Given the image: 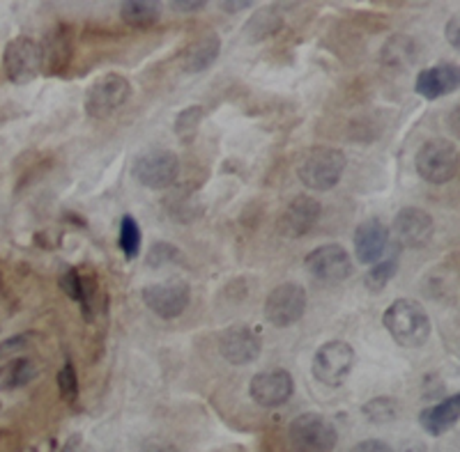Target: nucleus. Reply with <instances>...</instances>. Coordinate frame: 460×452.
<instances>
[{"label":"nucleus","instance_id":"1","mask_svg":"<svg viewBox=\"0 0 460 452\" xmlns=\"http://www.w3.org/2000/svg\"><path fill=\"white\" fill-rule=\"evenodd\" d=\"M382 324H385L394 343L405 349L424 347L430 338V331H433L429 312L414 299H396L385 310Z\"/></svg>","mask_w":460,"mask_h":452},{"label":"nucleus","instance_id":"2","mask_svg":"<svg viewBox=\"0 0 460 452\" xmlns=\"http://www.w3.org/2000/svg\"><path fill=\"white\" fill-rule=\"evenodd\" d=\"M414 166H417L419 177H421L424 182L435 184V187L449 184L451 179L458 177V147H456V143L447 141V138L426 141L424 145L419 147Z\"/></svg>","mask_w":460,"mask_h":452},{"label":"nucleus","instance_id":"3","mask_svg":"<svg viewBox=\"0 0 460 452\" xmlns=\"http://www.w3.org/2000/svg\"><path fill=\"white\" fill-rule=\"evenodd\" d=\"M345 154L334 147H314L297 168L299 182L311 191H332L345 170Z\"/></svg>","mask_w":460,"mask_h":452},{"label":"nucleus","instance_id":"4","mask_svg":"<svg viewBox=\"0 0 460 452\" xmlns=\"http://www.w3.org/2000/svg\"><path fill=\"white\" fill-rule=\"evenodd\" d=\"M131 83L129 78L118 72L100 76L85 92V115L90 120H109L122 106L129 101Z\"/></svg>","mask_w":460,"mask_h":452},{"label":"nucleus","instance_id":"5","mask_svg":"<svg viewBox=\"0 0 460 452\" xmlns=\"http://www.w3.org/2000/svg\"><path fill=\"white\" fill-rule=\"evenodd\" d=\"M290 446L297 452H334L339 434L334 422L323 413H299L288 427Z\"/></svg>","mask_w":460,"mask_h":452},{"label":"nucleus","instance_id":"6","mask_svg":"<svg viewBox=\"0 0 460 452\" xmlns=\"http://www.w3.org/2000/svg\"><path fill=\"white\" fill-rule=\"evenodd\" d=\"M42 67V47L32 37L19 35L12 42L5 44V51H3V69H5L7 81H12L14 85H28L40 76Z\"/></svg>","mask_w":460,"mask_h":452},{"label":"nucleus","instance_id":"7","mask_svg":"<svg viewBox=\"0 0 460 452\" xmlns=\"http://www.w3.org/2000/svg\"><path fill=\"white\" fill-rule=\"evenodd\" d=\"M352 365H355V349L345 340H330V343L320 344L318 352L311 363L315 381L330 388H339L350 377Z\"/></svg>","mask_w":460,"mask_h":452},{"label":"nucleus","instance_id":"8","mask_svg":"<svg viewBox=\"0 0 460 452\" xmlns=\"http://www.w3.org/2000/svg\"><path fill=\"white\" fill-rule=\"evenodd\" d=\"M134 177L137 182L143 184L152 191H162V188L172 187L180 177V159L175 152L166 147H152L146 150L137 161H134Z\"/></svg>","mask_w":460,"mask_h":452},{"label":"nucleus","instance_id":"9","mask_svg":"<svg viewBox=\"0 0 460 452\" xmlns=\"http://www.w3.org/2000/svg\"><path fill=\"white\" fill-rule=\"evenodd\" d=\"M309 306L306 290L297 282H281L265 299V319L272 326L286 328L297 324Z\"/></svg>","mask_w":460,"mask_h":452},{"label":"nucleus","instance_id":"10","mask_svg":"<svg viewBox=\"0 0 460 452\" xmlns=\"http://www.w3.org/2000/svg\"><path fill=\"white\" fill-rule=\"evenodd\" d=\"M141 299L157 317L175 319L189 308L191 287L182 278H168L164 282H152L143 287Z\"/></svg>","mask_w":460,"mask_h":452},{"label":"nucleus","instance_id":"11","mask_svg":"<svg viewBox=\"0 0 460 452\" xmlns=\"http://www.w3.org/2000/svg\"><path fill=\"white\" fill-rule=\"evenodd\" d=\"M304 269L309 276L324 285H339L352 276L350 253L339 244H324L311 250L304 260Z\"/></svg>","mask_w":460,"mask_h":452},{"label":"nucleus","instance_id":"12","mask_svg":"<svg viewBox=\"0 0 460 452\" xmlns=\"http://www.w3.org/2000/svg\"><path fill=\"white\" fill-rule=\"evenodd\" d=\"M435 234V221L426 209L405 207L394 219V237L402 248H424Z\"/></svg>","mask_w":460,"mask_h":452},{"label":"nucleus","instance_id":"13","mask_svg":"<svg viewBox=\"0 0 460 452\" xmlns=\"http://www.w3.org/2000/svg\"><path fill=\"white\" fill-rule=\"evenodd\" d=\"M249 393L258 406L277 409L293 397L295 379L288 369H265L253 377L249 384Z\"/></svg>","mask_w":460,"mask_h":452},{"label":"nucleus","instance_id":"14","mask_svg":"<svg viewBox=\"0 0 460 452\" xmlns=\"http://www.w3.org/2000/svg\"><path fill=\"white\" fill-rule=\"evenodd\" d=\"M262 352V343L258 333L249 326H230L221 333L219 353L230 365H249L258 361Z\"/></svg>","mask_w":460,"mask_h":452},{"label":"nucleus","instance_id":"15","mask_svg":"<svg viewBox=\"0 0 460 452\" xmlns=\"http://www.w3.org/2000/svg\"><path fill=\"white\" fill-rule=\"evenodd\" d=\"M460 85V74L456 65L442 63L435 65V67L421 69L417 74V81H414V92L424 100L435 101L442 100L447 94L456 92Z\"/></svg>","mask_w":460,"mask_h":452},{"label":"nucleus","instance_id":"16","mask_svg":"<svg viewBox=\"0 0 460 452\" xmlns=\"http://www.w3.org/2000/svg\"><path fill=\"white\" fill-rule=\"evenodd\" d=\"M389 246L387 225L377 219H368L355 230V253L361 265H376L385 257Z\"/></svg>","mask_w":460,"mask_h":452},{"label":"nucleus","instance_id":"17","mask_svg":"<svg viewBox=\"0 0 460 452\" xmlns=\"http://www.w3.org/2000/svg\"><path fill=\"white\" fill-rule=\"evenodd\" d=\"M323 207L311 196H297L288 203V207L281 213V230L288 237H304L318 223Z\"/></svg>","mask_w":460,"mask_h":452},{"label":"nucleus","instance_id":"18","mask_svg":"<svg viewBox=\"0 0 460 452\" xmlns=\"http://www.w3.org/2000/svg\"><path fill=\"white\" fill-rule=\"evenodd\" d=\"M219 53H221L219 35L208 32V35H200L199 39H194V42L184 48L180 63H182V69L187 74H200L217 63Z\"/></svg>","mask_w":460,"mask_h":452},{"label":"nucleus","instance_id":"19","mask_svg":"<svg viewBox=\"0 0 460 452\" xmlns=\"http://www.w3.org/2000/svg\"><path fill=\"white\" fill-rule=\"evenodd\" d=\"M460 418V396L454 393L451 397L442 400L439 404L429 406V409L421 411L419 422H421V430L430 437H442L451 427H456Z\"/></svg>","mask_w":460,"mask_h":452},{"label":"nucleus","instance_id":"20","mask_svg":"<svg viewBox=\"0 0 460 452\" xmlns=\"http://www.w3.org/2000/svg\"><path fill=\"white\" fill-rule=\"evenodd\" d=\"M283 28V14L277 5L261 7L258 12H253V16L246 22L244 26V37L252 44L262 42L267 37L277 35Z\"/></svg>","mask_w":460,"mask_h":452},{"label":"nucleus","instance_id":"21","mask_svg":"<svg viewBox=\"0 0 460 452\" xmlns=\"http://www.w3.org/2000/svg\"><path fill=\"white\" fill-rule=\"evenodd\" d=\"M122 22L129 26H152L162 16V3L155 0H125L120 5Z\"/></svg>","mask_w":460,"mask_h":452},{"label":"nucleus","instance_id":"22","mask_svg":"<svg viewBox=\"0 0 460 452\" xmlns=\"http://www.w3.org/2000/svg\"><path fill=\"white\" fill-rule=\"evenodd\" d=\"M72 53V37H69L67 28H58L51 37H49V47L42 48L44 63H47L49 72L58 74L67 67V57Z\"/></svg>","mask_w":460,"mask_h":452},{"label":"nucleus","instance_id":"23","mask_svg":"<svg viewBox=\"0 0 460 452\" xmlns=\"http://www.w3.org/2000/svg\"><path fill=\"white\" fill-rule=\"evenodd\" d=\"M141 237L143 234L138 221L131 213H125L120 219V239H118V246H120L127 260H137L138 257V253H141Z\"/></svg>","mask_w":460,"mask_h":452},{"label":"nucleus","instance_id":"24","mask_svg":"<svg viewBox=\"0 0 460 452\" xmlns=\"http://www.w3.org/2000/svg\"><path fill=\"white\" fill-rule=\"evenodd\" d=\"M396 271H398L396 255H392V257H385V260L376 262V265L367 271V276H364V285H367L368 291L377 294V291H382L385 287L389 285V282L394 281Z\"/></svg>","mask_w":460,"mask_h":452},{"label":"nucleus","instance_id":"25","mask_svg":"<svg viewBox=\"0 0 460 452\" xmlns=\"http://www.w3.org/2000/svg\"><path fill=\"white\" fill-rule=\"evenodd\" d=\"M361 413L371 425H387L394 418L398 416V402L394 397L380 396L368 400L367 404L361 406Z\"/></svg>","mask_w":460,"mask_h":452},{"label":"nucleus","instance_id":"26","mask_svg":"<svg viewBox=\"0 0 460 452\" xmlns=\"http://www.w3.org/2000/svg\"><path fill=\"white\" fill-rule=\"evenodd\" d=\"M205 117L203 106H187L184 110H180L178 117H175V125H172V131L178 135L182 143H191L199 134V126Z\"/></svg>","mask_w":460,"mask_h":452},{"label":"nucleus","instance_id":"27","mask_svg":"<svg viewBox=\"0 0 460 452\" xmlns=\"http://www.w3.org/2000/svg\"><path fill=\"white\" fill-rule=\"evenodd\" d=\"M184 255L180 253V248H175L168 241H157V244H152L150 250H147L146 265L150 269H162V266H171V265H182Z\"/></svg>","mask_w":460,"mask_h":452},{"label":"nucleus","instance_id":"28","mask_svg":"<svg viewBox=\"0 0 460 452\" xmlns=\"http://www.w3.org/2000/svg\"><path fill=\"white\" fill-rule=\"evenodd\" d=\"M37 369L32 365V361L28 359H16L12 361L10 368L5 369V375H3V386L5 388H19V386H26L28 381L35 379Z\"/></svg>","mask_w":460,"mask_h":452},{"label":"nucleus","instance_id":"29","mask_svg":"<svg viewBox=\"0 0 460 452\" xmlns=\"http://www.w3.org/2000/svg\"><path fill=\"white\" fill-rule=\"evenodd\" d=\"M58 388H60V397L67 404H74V402L79 400V377H76V369H74V365L69 361L58 372Z\"/></svg>","mask_w":460,"mask_h":452},{"label":"nucleus","instance_id":"30","mask_svg":"<svg viewBox=\"0 0 460 452\" xmlns=\"http://www.w3.org/2000/svg\"><path fill=\"white\" fill-rule=\"evenodd\" d=\"M60 290H63L72 301L84 303L85 278L81 276V271L74 269V266H67V269L60 274Z\"/></svg>","mask_w":460,"mask_h":452},{"label":"nucleus","instance_id":"31","mask_svg":"<svg viewBox=\"0 0 460 452\" xmlns=\"http://www.w3.org/2000/svg\"><path fill=\"white\" fill-rule=\"evenodd\" d=\"M350 452H394V450L387 446V443L380 441V439H367V441L357 443Z\"/></svg>","mask_w":460,"mask_h":452},{"label":"nucleus","instance_id":"32","mask_svg":"<svg viewBox=\"0 0 460 452\" xmlns=\"http://www.w3.org/2000/svg\"><path fill=\"white\" fill-rule=\"evenodd\" d=\"M445 35H447V42H449L451 47L458 51V48H460V22H458V16H451L449 22H447Z\"/></svg>","mask_w":460,"mask_h":452},{"label":"nucleus","instance_id":"33","mask_svg":"<svg viewBox=\"0 0 460 452\" xmlns=\"http://www.w3.org/2000/svg\"><path fill=\"white\" fill-rule=\"evenodd\" d=\"M208 7V3L205 0H178V3H171V10L175 12H200Z\"/></svg>","mask_w":460,"mask_h":452},{"label":"nucleus","instance_id":"34","mask_svg":"<svg viewBox=\"0 0 460 452\" xmlns=\"http://www.w3.org/2000/svg\"><path fill=\"white\" fill-rule=\"evenodd\" d=\"M219 7L224 12H228V14H235V12H242V10H252L253 3L252 0H240V3H233V0H224V3H219Z\"/></svg>","mask_w":460,"mask_h":452},{"label":"nucleus","instance_id":"35","mask_svg":"<svg viewBox=\"0 0 460 452\" xmlns=\"http://www.w3.org/2000/svg\"><path fill=\"white\" fill-rule=\"evenodd\" d=\"M23 343H26V338H23V335H19V338H12L10 343H3L0 344V356H5L7 352H14V349L22 347Z\"/></svg>","mask_w":460,"mask_h":452},{"label":"nucleus","instance_id":"36","mask_svg":"<svg viewBox=\"0 0 460 452\" xmlns=\"http://www.w3.org/2000/svg\"><path fill=\"white\" fill-rule=\"evenodd\" d=\"M402 452H429V448H426L424 443H410V446L405 448Z\"/></svg>","mask_w":460,"mask_h":452}]
</instances>
